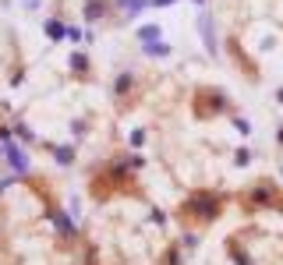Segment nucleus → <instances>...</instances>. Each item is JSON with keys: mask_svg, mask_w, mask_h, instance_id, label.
Masks as SVG:
<instances>
[{"mask_svg": "<svg viewBox=\"0 0 283 265\" xmlns=\"http://www.w3.org/2000/svg\"><path fill=\"white\" fill-rule=\"evenodd\" d=\"M188 209H195L191 216H202V219H213L216 212H219V198H213V195H198L195 202L188 205Z\"/></svg>", "mask_w": 283, "mask_h": 265, "instance_id": "1", "label": "nucleus"}, {"mask_svg": "<svg viewBox=\"0 0 283 265\" xmlns=\"http://www.w3.org/2000/svg\"><path fill=\"white\" fill-rule=\"evenodd\" d=\"M0 142H4V159H7V163H11L14 170H18V173H25V170H28V163H25L22 149H18V145H14L7 135H0Z\"/></svg>", "mask_w": 283, "mask_h": 265, "instance_id": "2", "label": "nucleus"}, {"mask_svg": "<svg viewBox=\"0 0 283 265\" xmlns=\"http://www.w3.org/2000/svg\"><path fill=\"white\" fill-rule=\"evenodd\" d=\"M198 25H202V39H205V50H209V53H216V36H213V25H209V18L202 14V18H198Z\"/></svg>", "mask_w": 283, "mask_h": 265, "instance_id": "3", "label": "nucleus"}, {"mask_svg": "<svg viewBox=\"0 0 283 265\" xmlns=\"http://www.w3.org/2000/svg\"><path fill=\"white\" fill-rule=\"evenodd\" d=\"M138 39H142V46H152V42L159 39V28H156V25H145V28H138Z\"/></svg>", "mask_w": 283, "mask_h": 265, "instance_id": "4", "label": "nucleus"}, {"mask_svg": "<svg viewBox=\"0 0 283 265\" xmlns=\"http://www.w3.org/2000/svg\"><path fill=\"white\" fill-rule=\"evenodd\" d=\"M219 92H205V99H216ZM216 110H223V102H205V106L198 110V113H205V117H209V113H216Z\"/></svg>", "mask_w": 283, "mask_h": 265, "instance_id": "5", "label": "nucleus"}, {"mask_svg": "<svg viewBox=\"0 0 283 265\" xmlns=\"http://www.w3.org/2000/svg\"><path fill=\"white\" fill-rule=\"evenodd\" d=\"M71 67H74V75H85V71H88V61H85L82 53H74V57H71Z\"/></svg>", "mask_w": 283, "mask_h": 265, "instance_id": "6", "label": "nucleus"}, {"mask_svg": "<svg viewBox=\"0 0 283 265\" xmlns=\"http://www.w3.org/2000/svg\"><path fill=\"white\" fill-rule=\"evenodd\" d=\"M46 36H50V39H61V36H64V25H61V21H46Z\"/></svg>", "mask_w": 283, "mask_h": 265, "instance_id": "7", "label": "nucleus"}, {"mask_svg": "<svg viewBox=\"0 0 283 265\" xmlns=\"http://www.w3.org/2000/svg\"><path fill=\"white\" fill-rule=\"evenodd\" d=\"M99 14H103V0H92V4H88V11H85V18H99Z\"/></svg>", "mask_w": 283, "mask_h": 265, "instance_id": "8", "label": "nucleus"}, {"mask_svg": "<svg viewBox=\"0 0 283 265\" xmlns=\"http://www.w3.org/2000/svg\"><path fill=\"white\" fill-rule=\"evenodd\" d=\"M145 53H152V57H167L170 46H159V42H152V46H145Z\"/></svg>", "mask_w": 283, "mask_h": 265, "instance_id": "9", "label": "nucleus"}, {"mask_svg": "<svg viewBox=\"0 0 283 265\" xmlns=\"http://www.w3.org/2000/svg\"><path fill=\"white\" fill-rule=\"evenodd\" d=\"M124 11H138V7H145V0H117Z\"/></svg>", "mask_w": 283, "mask_h": 265, "instance_id": "10", "label": "nucleus"}, {"mask_svg": "<svg viewBox=\"0 0 283 265\" xmlns=\"http://www.w3.org/2000/svg\"><path fill=\"white\" fill-rule=\"evenodd\" d=\"M71 159H74V152H71V149H57V163H64V166H67Z\"/></svg>", "mask_w": 283, "mask_h": 265, "instance_id": "11", "label": "nucleus"}, {"mask_svg": "<svg viewBox=\"0 0 283 265\" xmlns=\"http://www.w3.org/2000/svg\"><path fill=\"white\" fill-rule=\"evenodd\" d=\"M53 223H57V226H61L64 233H71V223H67V219H64L61 212H53Z\"/></svg>", "mask_w": 283, "mask_h": 265, "instance_id": "12", "label": "nucleus"}, {"mask_svg": "<svg viewBox=\"0 0 283 265\" xmlns=\"http://www.w3.org/2000/svg\"><path fill=\"white\" fill-rule=\"evenodd\" d=\"M128 85H131V75H121V82H117V92H128Z\"/></svg>", "mask_w": 283, "mask_h": 265, "instance_id": "13", "label": "nucleus"}, {"mask_svg": "<svg viewBox=\"0 0 283 265\" xmlns=\"http://www.w3.org/2000/svg\"><path fill=\"white\" fill-rule=\"evenodd\" d=\"M7 184H11V181H0V191H4V187H7Z\"/></svg>", "mask_w": 283, "mask_h": 265, "instance_id": "14", "label": "nucleus"}, {"mask_svg": "<svg viewBox=\"0 0 283 265\" xmlns=\"http://www.w3.org/2000/svg\"><path fill=\"white\" fill-rule=\"evenodd\" d=\"M156 4H174V0H156Z\"/></svg>", "mask_w": 283, "mask_h": 265, "instance_id": "15", "label": "nucleus"}, {"mask_svg": "<svg viewBox=\"0 0 283 265\" xmlns=\"http://www.w3.org/2000/svg\"><path fill=\"white\" fill-rule=\"evenodd\" d=\"M198 4H202V0H198Z\"/></svg>", "mask_w": 283, "mask_h": 265, "instance_id": "16", "label": "nucleus"}]
</instances>
